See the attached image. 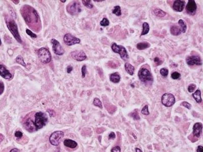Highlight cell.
<instances>
[{
	"label": "cell",
	"instance_id": "52a82bcc",
	"mask_svg": "<svg viewBox=\"0 0 203 152\" xmlns=\"http://www.w3.org/2000/svg\"><path fill=\"white\" fill-rule=\"evenodd\" d=\"M67 11L70 14L75 15L81 11L80 4L78 1H73L67 6Z\"/></svg>",
	"mask_w": 203,
	"mask_h": 152
},
{
	"label": "cell",
	"instance_id": "cb8c5ba5",
	"mask_svg": "<svg viewBox=\"0 0 203 152\" xmlns=\"http://www.w3.org/2000/svg\"><path fill=\"white\" fill-rule=\"evenodd\" d=\"M153 12L154 15H156L158 17H163L164 16H165L167 15L166 12L162 11V10H161V9H158V8L154 9Z\"/></svg>",
	"mask_w": 203,
	"mask_h": 152
},
{
	"label": "cell",
	"instance_id": "ee69618b",
	"mask_svg": "<svg viewBox=\"0 0 203 152\" xmlns=\"http://www.w3.org/2000/svg\"><path fill=\"white\" fill-rule=\"evenodd\" d=\"M4 90V84L2 82H0V95H1L3 93Z\"/></svg>",
	"mask_w": 203,
	"mask_h": 152
},
{
	"label": "cell",
	"instance_id": "681fc988",
	"mask_svg": "<svg viewBox=\"0 0 203 152\" xmlns=\"http://www.w3.org/2000/svg\"><path fill=\"white\" fill-rule=\"evenodd\" d=\"M10 152H20V151H19V150L18 149H17L14 148V149H12Z\"/></svg>",
	"mask_w": 203,
	"mask_h": 152
},
{
	"label": "cell",
	"instance_id": "836d02e7",
	"mask_svg": "<svg viewBox=\"0 0 203 152\" xmlns=\"http://www.w3.org/2000/svg\"><path fill=\"white\" fill-rule=\"evenodd\" d=\"M109 21L107 18H104L100 22V25L102 26H107L109 25Z\"/></svg>",
	"mask_w": 203,
	"mask_h": 152
},
{
	"label": "cell",
	"instance_id": "ac0fdd59",
	"mask_svg": "<svg viewBox=\"0 0 203 152\" xmlns=\"http://www.w3.org/2000/svg\"><path fill=\"white\" fill-rule=\"evenodd\" d=\"M64 145L67 147L72 149L75 148L77 146V142L75 141L70 139H65L64 141Z\"/></svg>",
	"mask_w": 203,
	"mask_h": 152
},
{
	"label": "cell",
	"instance_id": "5b68a950",
	"mask_svg": "<svg viewBox=\"0 0 203 152\" xmlns=\"http://www.w3.org/2000/svg\"><path fill=\"white\" fill-rule=\"evenodd\" d=\"M111 48L113 51L116 53H118L121 59L125 61L129 59V54L128 52L125 48V47L121 45H118L115 43L112 44Z\"/></svg>",
	"mask_w": 203,
	"mask_h": 152
},
{
	"label": "cell",
	"instance_id": "8fae6325",
	"mask_svg": "<svg viewBox=\"0 0 203 152\" xmlns=\"http://www.w3.org/2000/svg\"><path fill=\"white\" fill-rule=\"evenodd\" d=\"M186 61L188 65H201L202 64V59L198 55H191L188 56L186 59Z\"/></svg>",
	"mask_w": 203,
	"mask_h": 152
},
{
	"label": "cell",
	"instance_id": "1f68e13d",
	"mask_svg": "<svg viewBox=\"0 0 203 152\" xmlns=\"http://www.w3.org/2000/svg\"><path fill=\"white\" fill-rule=\"evenodd\" d=\"M141 113L144 115H149V112L148 111V106L146 105L141 110Z\"/></svg>",
	"mask_w": 203,
	"mask_h": 152
},
{
	"label": "cell",
	"instance_id": "4316f807",
	"mask_svg": "<svg viewBox=\"0 0 203 152\" xmlns=\"http://www.w3.org/2000/svg\"><path fill=\"white\" fill-rule=\"evenodd\" d=\"M112 12L113 14H115V15H116L117 16H119L121 15V8L119 6H116L114 7V8L112 9Z\"/></svg>",
	"mask_w": 203,
	"mask_h": 152
},
{
	"label": "cell",
	"instance_id": "7a4b0ae2",
	"mask_svg": "<svg viewBox=\"0 0 203 152\" xmlns=\"http://www.w3.org/2000/svg\"><path fill=\"white\" fill-rule=\"evenodd\" d=\"M48 122V117L46 114L42 112H37L35 115V121L33 122L30 119H28L25 122L26 129L28 130L30 126H35V131H37L46 125Z\"/></svg>",
	"mask_w": 203,
	"mask_h": 152
},
{
	"label": "cell",
	"instance_id": "4dcf8cb0",
	"mask_svg": "<svg viewBox=\"0 0 203 152\" xmlns=\"http://www.w3.org/2000/svg\"><path fill=\"white\" fill-rule=\"evenodd\" d=\"M131 116L135 120H139L140 119V117L139 116V113L138 112L134 111L133 112L131 113Z\"/></svg>",
	"mask_w": 203,
	"mask_h": 152
},
{
	"label": "cell",
	"instance_id": "8d00e7d4",
	"mask_svg": "<svg viewBox=\"0 0 203 152\" xmlns=\"http://www.w3.org/2000/svg\"><path fill=\"white\" fill-rule=\"evenodd\" d=\"M26 33L28 35L30 36L31 38H37V35L36 34H35L34 33H33L31 31H30V30L28 29H26Z\"/></svg>",
	"mask_w": 203,
	"mask_h": 152
},
{
	"label": "cell",
	"instance_id": "7dc6e473",
	"mask_svg": "<svg viewBox=\"0 0 203 152\" xmlns=\"http://www.w3.org/2000/svg\"><path fill=\"white\" fill-rule=\"evenodd\" d=\"M72 70H73V67L72 66L69 65V66H68L67 70V71L68 73H70L72 71Z\"/></svg>",
	"mask_w": 203,
	"mask_h": 152
},
{
	"label": "cell",
	"instance_id": "f907efd6",
	"mask_svg": "<svg viewBox=\"0 0 203 152\" xmlns=\"http://www.w3.org/2000/svg\"><path fill=\"white\" fill-rule=\"evenodd\" d=\"M136 152H143L142 151L141 149H140L139 148H136Z\"/></svg>",
	"mask_w": 203,
	"mask_h": 152
},
{
	"label": "cell",
	"instance_id": "44dd1931",
	"mask_svg": "<svg viewBox=\"0 0 203 152\" xmlns=\"http://www.w3.org/2000/svg\"><path fill=\"white\" fill-rule=\"evenodd\" d=\"M137 48L139 50H143L148 48L150 47V44L147 42H143L137 44Z\"/></svg>",
	"mask_w": 203,
	"mask_h": 152
},
{
	"label": "cell",
	"instance_id": "d590c367",
	"mask_svg": "<svg viewBox=\"0 0 203 152\" xmlns=\"http://www.w3.org/2000/svg\"><path fill=\"white\" fill-rule=\"evenodd\" d=\"M196 88H197V86L195 84H191L188 85V88H187V90H188V91L189 92L191 93V92H194L195 90V89H196Z\"/></svg>",
	"mask_w": 203,
	"mask_h": 152
},
{
	"label": "cell",
	"instance_id": "b9f144b4",
	"mask_svg": "<svg viewBox=\"0 0 203 152\" xmlns=\"http://www.w3.org/2000/svg\"><path fill=\"white\" fill-rule=\"evenodd\" d=\"M108 66H110V68H113V69H116L117 67V64L115 63H114L113 61H110L108 63Z\"/></svg>",
	"mask_w": 203,
	"mask_h": 152
},
{
	"label": "cell",
	"instance_id": "7bdbcfd3",
	"mask_svg": "<svg viewBox=\"0 0 203 152\" xmlns=\"http://www.w3.org/2000/svg\"><path fill=\"white\" fill-rule=\"evenodd\" d=\"M111 152H121V148L119 146H116L111 149Z\"/></svg>",
	"mask_w": 203,
	"mask_h": 152
},
{
	"label": "cell",
	"instance_id": "74e56055",
	"mask_svg": "<svg viewBox=\"0 0 203 152\" xmlns=\"http://www.w3.org/2000/svg\"><path fill=\"white\" fill-rule=\"evenodd\" d=\"M154 62L157 65H159L162 63V61L158 57H156L154 58Z\"/></svg>",
	"mask_w": 203,
	"mask_h": 152
},
{
	"label": "cell",
	"instance_id": "3957f363",
	"mask_svg": "<svg viewBox=\"0 0 203 152\" xmlns=\"http://www.w3.org/2000/svg\"><path fill=\"white\" fill-rule=\"evenodd\" d=\"M138 77L140 80L146 85H151L153 82V76L147 69L141 68L138 72Z\"/></svg>",
	"mask_w": 203,
	"mask_h": 152
},
{
	"label": "cell",
	"instance_id": "f35d334b",
	"mask_svg": "<svg viewBox=\"0 0 203 152\" xmlns=\"http://www.w3.org/2000/svg\"><path fill=\"white\" fill-rule=\"evenodd\" d=\"M182 105L183 107H184L185 108H187V109H188V110H190V109H191V104H190L189 103H188V102H187V101H183V102L182 103Z\"/></svg>",
	"mask_w": 203,
	"mask_h": 152
},
{
	"label": "cell",
	"instance_id": "816d5d0a",
	"mask_svg": "<svg viewBox=\"0 0 203 152\" xmlns=\"http://www.w3.org/2000/svg\"><path fill=\"white\" fill-rule=\"evenodd\" d=\"M94 2H103L104 1V0H100V1H99V0H94Z\"/></svg>",
	"mask_w": 203,
	"mask_h": 152
},
{
	"label": "cell",
	"instance_id": "484cf974",
	"mask_svg": "<svg viewBox=\"0 0 203 152\" xmlns=\"http://www.w3.org/2000/svg\"><path fill=\"white\" fill-rule=\"evenodd\" d=\"M150 27L148 23L145 22L143 24V31L141 34V36L147 34L149 31Z\"/></svg>",
	"mask_w": 203,
	"mask_h": 152
},
{
	"label": "cell",
	"instance_id": "6da1fadb",
	"mask_svg": "<svg viewBox=\"0 0 203 152\" xmlns=\"http://www.w3.org/2000/svg\"><path fill=\"white\" fill-rule=\"evenodd\" d=\"M21 13L29 27L35 31L39 30L41 26L40 17L34 8L29 5H24L21 9Z\"/></svg>",
	"mask_w": 203,
	"mask_h": 152
},
{
	"label": "cell",
	"instance_id": "9c48e42d",
	"mask_svg": "<svg viewBox=\"0 0 203 152\" xmlns=\"http://www.w3.org/2000/svg\"><path fill=\"white\" fill-rule=\"evenodd\" d=\"M161 103L165 107H170L175 103V98L171 93H165L161 97Z\"/></svg>",
	"mask_w": 203,
	"mask_h": 152
},
{
	"label": "cell",
	"instance_id": "f546056e",
	"mask_svg": "<svg viewBox=\"0 0 203 152\" xmlns=\"http://www.w3.org/2000/svg\"><path fill=\"white\" fill-rule=\"evenodd\" d=\"M82 2L84 6L89 9H91L93 7V5L91 3V1H89V0H83Z\"/></svg>",
	"mask_w": 203,
	"mask_h": 152
},
{
	"label": "cell",
	"instance_id": "d6986e66",
	"mask_svg": "<svg viewBox=\"0 0 203 152\" xmlns=\"http://www.w3.org/2000/svg\"><path fill=\"white\" fill-rule=\"evenodd\" d=\"M110 80L114 83H118L120 82V76L118 73L116 72L113 73L110 76Z\"/></svg>",
	"mask_w": 203,
	"mask_h": 152
},
{
	"label": "cell",
	"instance_id": "11a10c76",
	"mask_svg": "<svg viewBox=\"0 0 203 152\" xmlns=\"http://www.w3.org/2000/svg\"><path fill=\"white\" fill-rule=\"evenodd\" d=\"M1 44H2V42H1V39H0V45H1Z\"/></svg>",
	"mask_w": 203,
	"mask_h": 152
},
{
	"label": "cell",
	"instance_id": "e575fe53",
	"mask_svg": "<svg viewBox=\"0 0 203 152\" xmlns=\"http://www.w3.org/2000/svg\"><path fill=\"white\" fill-rule=\"evenodd\" d=\"M160 74L163 77H167L169 74V70L167 68H162L160 70Z\"/></svg>",
	"mask_w": 203,
	"mask_h": 152
},
{
	"label": "cell",
	"instance_id": "ffe728a7",
	"mask_svg": "<svg viewBox=\"0 0 203 152\" xmlns=\"http://www.w3.org/2000/svg\"><path fill=\"white\" fill-rule=\"evenodd\" d=\"M124 68L126 72L131 76H133L134 74L135 68L133 65L129 62L125 63L124 64Z\"/></svg>",
	"mask_w": 203,
	"mask_h": 152
},
{
	"label": "cell",
	"instance_id": "bcb514c9",
	"mask_svg": "<svg viewBox=\"0 0 203 152\" xmlns=\"http://www.w3.org/2000/svg\"><path fill=\"white\" fill-rule=\"evenodd\" d=\"M48 113L49 114V115L50 116H52L54 117L55 116V112H54V111L53 110H47Z\"/></svg>",
	"mask_w": 203,
	"mask_h": 152
},
{
	"label": "cell",
	"instance_id": "f1b7e54d",
	"mask_svg": "<svg viewBox=\"0 0 203 152\" xmlns=\"http://www.w3.org/2000/svg\"><path fill=\"white\" fill-rule=\"evenodd\" d=\"M16 61L18 63H19V64H21L22 65H23V66H26V64H25V63L24 62V60H23V57L21 56V55H19V56H18L17 57H16Z\"/></svg>",
	"mask_w": 203,
	"mask_h": 152
},
{
	"label": "cell",
	"instance_id": "2e32d148",
	"mask_svg": "<svg viewBox=\"0 0 203 152\" xmlns=\"http://www.w3.org/2000/svg\"><path fill=\"white\" fill-rule=\"evenodd\" d=\"M0 76L3 78L7 80L11 79L12 77V74L6 69L5 66L2 64L0 65Z\"/></svg>",
	"mask_w": 203,
	"mask_h": 152
},
{
	"label": "cell",
	"instance_id": "e0dca14e",
	"mask_svg": "<svg viewBox=\"0 0 203 152\" xmlns=\"http://www.w3.org/2000/svg\"><path fill=\"white\" fill-rule=\"evenodd\" d=\"M203 124L200 122L196 123L193 126V135L195 137H199L202 131Z\"/></svg>",
	"mask_w": 203,
	"mask_h": 152
},
{
	"label": "cell",
	"instance_id": "db71d44e",
	"mask_svg": "<svg viewBox=\"0 0 203 152\" xmlns=\"http://www.w3.org/2000/svg\"><path fill=\"white\" fill-rule=\"evenodd\" d=\"M66 1H61V2H62V3H65Z\"/></svg>",
	"mask_w": 203,
	"mask_h": 152
},
{
	"label": "cell",
	"instance_id": "ab89813d",
	"mask_svg": "<svg viewBox=\"0 0 203 152\" xmlns=\"http://www.w3.org/2000/svg\"><path fill=\"white\" fill-rule=\"evenodd\" d=\"M81 72H82V77L84 78L85 77V75L86 74V66L84 65L82 66L81 69Z\"/></svg>",
	"mask_w": 203,
	"mask_h": 152
},
{
	"label": "cell",
	"instance_id": "5bb4252c",
	"mask_svg": "<svg viewBox=\"0 0 203 152\" xmlns=\"http://www.w3.org/2000/svg\"><path fill=\"white\" fill-rule=\"evenodd\" d=\"M72 57L77 61H81L86 58V55L83 51H74L71 53Z\"/></svg>",
	"mask_w": 203,
	"mask_h": 152
},
{
	"label": "cell",
	"instance_id": "9a60e30c",
	"mask_svg": "<svg viewBox=\"0 0 203 152\" xmlns=\"http://www.w3.org/2000/svg\"><path fill=\"white\" fill-rule=\"evenodd\" d=\"M185 5L184 1L181 0H177L175 1L173 4V9L177 12H181L184 9Z\"/></svg>",
	"mask_w": 203,
	"mask_h": 152
},
{
	"label": "cell",
	"instance_id": "ba28073f",
	"mask_svg": "<svg viewBox=\"0 0 203 152\" xmlns=\"http://www.w3.org/2000/svg\"><path fill=\"white\" fill-rule=\"evenodd\" d=\"M64 133L62 131H55L51 134L49 137L50 144L54 146H59L61 139L64 137Z\"/></svg>",
	"mask_w": 203,
	"mask_h": 152
},
{
	"label": "cell",
	"instance_id": "7c38bea8",
	"mask_svg": "<svg viewBox=\"0 0 203 152\" xmlns=\"http://www.w3.org/2000/svg\"><path fill=\"white\" fill-rule=\"evenodd\" d=\"M51 42L52 44V49L54 53L57 55H63L65 51L59 41L54 39H52Z\"/></svg>",
	"mask_w": 203,
	"mask_h": 152
},
{
	"label": "cell",
	"instance_id": "8992f818",
	"mask_svg": "<svg viewBox=\"0 0 203 152\" xmlns=\"http://www.w3.org/2000/svg\"><path fill=\"white\" fill-rule=\"evenodd\" d=\"M38 57L43 63H48L51 60V55L50 51L45 48H41L38 50Z\"/></svg>",
	"mask_w": 203,
	"mask_h": 152
},
{
	"label": "cell",
	"instance_id": "60d3db41",
	"mask_svg": "<svg viewBox=\"0 0 203 152\" xmlns=\"http://www.w3.org/2000/svg\"><path fill=\"white\" fill-rule=\"evenodd\" d=\"M15 136L18 138H21L23 136V133L20 131H17L15 133Z\"/></svg>",
	"mask_w": 203,
	"mask_h": 152
},
{
	"label": "cell",
	"instance_id": "277c9868",
	"mask_svg": "<svg viewBox=\"0 0 203 152\" xmlns=\"http://www.w3.org/2000/svg\"><path fill=\"white\" fill-rule=\"evenodd\" d=\"M6 24L10 32L13 35L16 41L19 43H22V38L19 34L17 25L15 21L12 19H9L6 21Z\"/></svg>",
	"mask_w": 203,
	"mask_h": 152
},
{
	"label": "cell",
	"instance_id": "d6a6232c",
	"mask_svg": "<svg viewBox=\"0 0 203 152\" xmlns=\"http://www.w3.org/2000/svg\"><path fill=\"white\" fill-rule=\"evenodd\" d=\"M181 77V74L177 72H173L171 74V78L174 80L179 79Z\"/></svg>",
	"mask_w": 203,
	"mask_h": 152
},
{
	"label": "cell",
	"instance_id": "c3c4849f",
	"mask_svg": "<svg viewBox=\"0 0 203 152\" xmlns=\"http://www.w3.org/2000/svg\"><path fill=\"white\" fill-rule=\"evenodd\" d=\"M197 152H203V147L201 146H199L198 147V149L197 150Z\"/></svg>",
	"mask_w": 203,
	"mask_h": 152
},
{
	"label": "cell",
	"instance_id": "7402d4cb",
	"mask_svg": "<svg viewBox=\"0 0 203 152\" xmlns=\"http://www.w3.org/2000/svg\"><path fill=\"white\" fill-rule=\"evenodd\" d=\"M170 33L173 36H178L181 34L180 27L177 25H173L170 28Z\"/></svg>",
	"mask_w": 203,
	"mask_h": 152
},
{
	"label": "cell",
	"instance_id": "83f0119b",
	"mask_svg": "<svg viewBox=\"0 0 203 152\" xmlns=\"http://www.w3.org/2000/svg\"><path fill=\"white\" fill-rule=\"evenodd\" d=\"M93 103L94 105L96 107H98L100 108V109H103V106H102V103L101 101L98 98H94L93 99Z\"/></svg>",
	"mask_w": 203,
	"mask_h": 152
},
{
	"label": "cell",
	"instance_id": "30bf717a",
	"mask_svg": "<svg viewBox=\"0 0 203 152\" xmlns=\"http://www.w3.org/2000/svg\"><path fill=\"white\" fill-rule=\"evenodd\" d=\"M64 41L68 46H72L80 43V40L79 38L72 36L70 34H67L64 36Z\"/></svg>",
	"mask_w": 203,
	"mask_h": 152
},
{
	"label": "cell",
	"instance_id": "4fadbf2b",
	"mask_svg": "<svg viewBox=\"0 0 203 152\" xmlns=\"http://www.w3.org/2000/svg\"><path fill=\"white\" fill-rule=\"evenodd\" d=\"M197 4L195 1L189 0L186 6V10L187 13L190 15H194L196 13Z\"/></svg>",
	"mask_w": 203,
	"mask_h": 152
},
{
	"label": "cell",
	"instance_id": "603a6c76",
	"mask_svg": "<svg viewBox=\"0 0 203 152\" xmlns=\"http://www.w3.org/2000/svg\"><path fill=\"white\" fill-rule=\"evenodd\" d=\"M192 96L197 103H200L202 102V99L201 98V92L200 90L199 89L197 90L194 93L192 94Z\"/></svg>",
	"mask_w": 203,
	"mask_h": 152
},
{
	"label": "cell",
	"instance_id": "f5cc1de1",
	"mask_svg": "<svg viewBox=\"0 0 203 152\" xmlns=\"http://www.w3.org/2000/svg\"><path fill=\"white\" fill-rule=\"evenodd\" d=\"M133 135L134 136V137H135V139H137V137H136V136H135V135L134 134H133Z\"/></svg>",
	"mask_w": 203,
	"mask_h": 152
},
{
	"label": "cell",
	"instance_id": "f6af8a7d",
	"mask_svg": "<svg viewBox=\"0 0 203 152\" xmlns=\"http://www.w3.org/2000/svg\"><path fill=\"white\" fill-rule=\"evenodd\" d=\"M116 137L115 134V133L113 132H111L110 133L109 135V139H114Z\"/></svg>",
	"mask_w": 203,
	"mask_h": 152
},
{
	"label": "cell",
	"instance_id": "d4e9b609",
	"mask_svg": "<svg viewBox=\"0 0 203 152\" xmlns=\"http://www.w3.org/2000/svg\"><path fill=\"white\" fill-rule=\"evenodd\" d=\"M178 24L180 25V28L181 33H185L187 30V25L186 22L182 19H180L178 21Z\"/></svg>",
	"mask_w": 203,
	"mask_h": 152
}]
</instances>
